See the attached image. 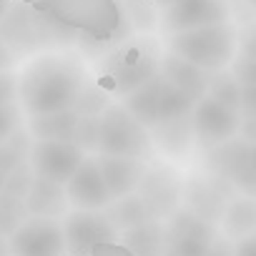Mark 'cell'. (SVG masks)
I'll list each match as a JSON object with an SVG mask.
<instances>
[{
  "label": "cell",
  "mask_w": 256,
  "mask_h": 256,
  "mask_svg": "<svg viewBox=\"0 0 256 256\" xmlns=\"http://www.w3.org/2000/svg\"><path fill=\"white\" fill-rule=\"evenodd\" d=\"M194 103L184 90H178L171 83H161V96H158V110H156V126H171V123H184L191 118ZM154 126V128H156Z\"/></svg>",
  "instance_id": "22"
},
{
  "label": "cell",
  "mask_w": 256,
  "mask_h": 256,
  "mask_svg": "<svg viewBox=\"0 0 256 256\" xmlns=\"http://www.w3.org/2000/svg\"><path fill=\"white\" fill-rule=\"evenodd\" d=\"M88 256H134V254L128 251L126 246H120L118 241H113V244H100V246H96Z\"/></svg>",
  "instance_id": "33"
},
{
  "label": "cell",
  "mask_w": 256,
  "mask_h": 256,
  "mask_svg": "<svg viewBox=\"0 0 256 256\" xmlns=\"http://www.w3.org/2000/svg\"><path fill=\"white\" fill-rule=\"evenodd\" d=\"M211 164L224 178L241 186L246 191V196L254 194V144L251 141L231 138L226 144L214 146Z\"/></svg>",
  "instance_id": "12"
},
{
  "label": "cell",
  "mask_w": 256,
  "mask_h": 256,
  "mask_svg": "<svg viewBox=\"0 0 256 256\" xmlns=\"http://www.w3.org/2000/svg\"><path fill=\"white\" fill-rule=\"evenodd\" d=\"M224 206H226V196H224L221 191H216L214 184H201V181H198V184L191 188V204H188V211L196 214V216H201L204 221H211L208 208L218 214V211H224Z\"/></svg>",
  "instance_id": "26"
},
{
  "label": "cell",
  "mask_w": 256,
  "mask_h": 256,
  "mask_svg": "<svg viewBox=\"0 0 256 256\" xmlns=\"http://www.w3.org/2000/svg\"><path fill=\"white\" fill-rule=\"evenodd\" d=\"M16 93H18V80L8 70H0V106L13 103Z\"/></svg>",
  "instance_id": "32"
},
{
  "label": "cell",
  "mask_w": 256,
  "mask_h": 256,
  "mask_svg": "<svg viewBox=\"0 0 256 256\" xmlns=\"http://www.w3.org/2000/svg\"><path fill=\"white\" fill-rule=\"evenodd\" d=\"M188 120H191V128H194L196 138L208 148L236 138L238 128H241V116L236 110L226 108L224 103L214 100L211 96H204L194 103V110H191Z\"/></svg>",
  "instance_id": "10"
},
{
  "label": "cell",
  "mask_w": 256,
  "mask_h": 256,
  "mask_svg": "<svg viewBox=\"0 0 256 256\" xmlns=\"http://www.w3.org/2000/svg\"><path fill=\"white\" fill-rule=\"evenodd\" d=\"M118 244L126 246L134 256H161L164 246V224L158 218H148L138 226H131L118 234Z\"/></svg>",
  "instance_id": "19"
},
{
  "label": "cell",
  "mask_w": 256,
  "mask_h": 256,
  "mask_svg": "<svg viewBox=\"0 0 256 256\" xmlns=\"http://www.w3.org/2000/svg\"><path fill=\"white\" fill-rule=\"evenodd\" d=\"M96 134H98V116H80L76 128V146L96 148Z\"/></svg>",
  "instance_id": "29"
},
{
  "label": "cell",
  "mask_w": 256,
  "mask_h": 256,
  "mask_svg": "<svg viewBox=\"0 0 256 256\" xmlns=\"http://www.w3.org/2000/svg\"><path fill=\"white\" fill-rule=\"evenodd\" d=\"M83 90H86V73L80 63L70 56L36 58L18 80L20 100L30 116L76 110Z\"/></svg>",
  "instance_id": "1"
},
{
  "label": "cell",
  "mask_w": 256,
  "mask_h": 256,
  "mask_svg": "<svg viewBox=\"0 0 256 256\" xmlns=\"http://www.w3.org/2000/svg\"><path fill=\"white\" fill-rule=\"evenodd\" d=\"M60 28H70L96 40H116L126 28L118 0H73V3L46 16Z\"/></svg>",
  "instance_id": "3"
},
{
  "label": "cell",
  "mask_w": 256,
  "mask_h": 256,
  "mask_svg": "<svg viewBox=\"0 0 256 256\" xmlns=\"http://www.w3.org/2000/svg\"><path fill=\"white\" fill-rule=\"evenodd\" d=\"M20 126V113L16 108V103H6L0 106V144L8 141Z\"/></svg>",
  "instance_id": "30"
},
{
  "label": "cell",
  "mask_w": 256,
  "mask_h": 256,
  "mask_svg": "<svg viewBox=\"0 0 256 256\" xmlns=\"http://www.w3.org/2000/svg\"><path fill=\"white\" fill-rule=\"evenodd\" d=\"M96 151L103 156L146 158L151 151V138L146 134V128L123 106H108L98 116Z\"/></svg>",
  "instance_id": "4"
},
{
  "label": "cell",
  "mask_w": 256,
  "mask_h": 256,
  "mask_svg": "<svg viewBox=\"0 0 256 256\" xmlns=\"http://www.w3.org/2000/svg\"><path fill=\"white\" fill-rule=\"evenodd\" d=\"M10 60H13L10 48L6 46V40H3V38H0V70H6V68L10 66Z\"/></svg>",
  "instance_id": "36"
},
{
  "label": "cell",
  "mask_w": 256,
  "mask_h": 256,
  "mask_svg": "<svg viewBox=\"0 0 256 256\" xmlns=\"http://www.w3.org/2000/svg\"><path fill=\"white\" fill-rule=\"evenodd\" d=\"M161 83L164 78L156 73L138 88H134L128 96H123V108L131 113L144 128L156 126V110H158V96H161Z\"/></svg>",
  "instance_id": "20"
},
{
  "label": "cell",
  "mask_w": 256,
  "mask_h": 256,
  "mask_svg": "<svg viewBox=\"0 0 256 256\" xmlns=\"http://www.w3.org/2000/svg\"><path fill=\"white\" fill-rule=\"evenodd\" d=\"M221 224H224V231L228 238H244V236H251L254 234V226H256V204L251 196H244V198H231L226 201L224 211H221Z\"/></svg>",
  "instance_id": "21"
},
{
  "label": "cell",
  "mask_w": 256,
  "mask_h": 256,
  "mask_svg": "<svg viewBox=\"0 0 256 256\" xmlns=\"http://www.w3.org/2000/svg\"><path fill=\"white\" fill-rule=\"evenodd\" d=\"M78 110H60L50 116H30L28 136L33 141H70L76 144V128H78Z\"/></svg>",
  "instance_id": "18"
},
{
  "label": "cell",
  "mask_w": 256,
  "mask_h": 256,
  "mask_svg": "<svg viewBox=\"0 0 256 256\" xmlns=\"http://www.w3.org/2000/svg\"><path fill=\"white\" fill-rule=\"evenodd\" d=\"M216 238L211 221L191 214L188 208L174 211L168 224H164V246L174 256H204Z\"/></svg>",
  "instance_id": "8"
},
{
  "label": "cell",
  "mask_w": 256,
  "mask_h": 256,
  "mask_svg": "<svg viewBox=\"0 0 256 256\" xmlns=\"http://www.w3.org/2000/svg\"><path fill=\"white\" fill-rule=\"evenodd\" d=\"M83 158L86 151L70 141H30L28 151V166L33 174L60 186L76 174Z\"/></svg>",
  "instance_id": "9"
},
{
  "label": "cell",
  "mask_w": 256,
  "mask_h": 256,
  "mask_svg": "<svg viewBox=\"0 0 256 256\" xmlns=\"http://www.w3.org/2000/svg\"><path fill=\"white\" fill-rule=\"evenodd\" d=\"M33 178H36L33 168H30L28 164H23V166H18L16 171H10V174L6 176V186H3V191H6V194H10V196L26 198V194H28V188H30Z\"/></svg>",
  "instance_id": "28"
},
{
  "label": "cell",
  "mask_w": 256,
  "mask_h": 256,
  "mask_svg": "<svg viewBox=\"0 0 256 256\" xmlns=\"http://www.w3.org/2000/svg\"><path fill=\"white\" fill-rule=\"evenodd\" d=\"M216 23H228L226 0H181L164 13V30L168 36Z\"/></svg>",
  "instance_id": "11"
},
{
  "label": "cell",
  "mask_w": 256,
  "mask_h": 256,
  "mask_svg": "<svg viewBox=\"0 0 256 256\" xmlns=\"http://www.w3.org/2000/svg\"><path fill=\"white\" fill-rule=\"evenodd\" d=\"M28 151H30V136L28 131H20V128L8 141L0 144V171H3V176L28 164Z\"/></svg>",
  "instance_id": "25"
},
{
  "label": "cell",
  "mask_w": 256,
  "mask_h": 256,
  "mask_svg": "<svg viewBox=\"0 0 256 256\" xmlns=\"http://www.w3.org/2000/svg\"><path fill=\"white\" fill-rule=\"evenodd\" d=\"M10 256H68L58 218L28 216L8 236Z\"/></svg>",
  "instance_id": "7"
},
{
  "label": "cell",
  "mask_w": 256,
  "mask_h": 256,
  "mask_svg": "<svg viewBox=\"0 0 256 256\" xmlns=\"http://www.w3.org/2000/svg\"><path fill=\"white\" fill-rule=\"evenodd\" d=\"M234 256H256V238L254 234L251 236H244L234 244Z\"/></svg>",
  "instance_id": "35"
},
{
  "label": "cell",
  "mask_w": 256,
  "mask_h": 256,
  "mask_svg": "<svg viewBox=\"0 0 256 256\" xmlns=\"http://www.w3.org/2000/svg\"><path fill=\"white\" fill-rule=\"evenodd\" d=\"M158 53L154 50V43L136 40L126 43L113 53V63L108 66V86L118 96H128L134 88L154 78L158 70Z\"/></svg>",
  "instance_id": "5"
},
{
  "label": "cell",
  "mask_w": 256,
  "mask_h": 256,
  "mask_svg": "<svg viewBox=\"0 0 256 256\" xmlns=\"http://www.w3.org/2000/svg\"><path fill=\"white\" fill-rule=\"evenodd\" d=\"M8 3H23V6L38 10L40 16H48V13H53V10H58V8L73 3V0H8Z\"/></svg>",
  "instance_id": "31"
},
{
  "label": "cell",
  "mask_w": 256,
  "mask_h": 256,
  "mask_svg": "<svg viewBox=\"0 0 256 256\" xmlns=\"http://www.w3.org/2000/svg\"><path fill=\"white\" fill-rule=\"evenodd\" d=\"M161 68L164 70L158 76L166 83L184 90L191 100H198V98L206 96V76H208L206 70H201V68H196V66H191V63H186V60H181L171 53L161 60Z\"/></svg>",
  "instance_id": "17"
},
{
  "label": "cell",
  "mask_w": 256,
  "mask_h": 256,
  "mask_svg": "<svg viewBox=\"0 0 256 256\" xmlns=\"http://www.w3.org/2000/svg\"><path fill=\"white\" fill-rule=\"evenodd\" d=\"M158 6H164V8H171V6H176V3H181V0H156Z\"/></svg>",
  "instance_id": "39"
},
{
  "label": "cell",
  "mask_w": 256,
  "mask_h": 256,
  "mask_svg": "<svg viewBox=\"0 0 256 256\" xmlns=\"http://www.w3.org/2000/svg\"><path fill=\"white\" fill-rule=\"evenodd\" d=\"M63 188H66L68 204H73L76 208L100 211L110 204V196H108V188L103 184L100 168H98L96 158H88V156L80 161L76 174L63 184Z\"/></svg>",
  "instance_id": "13"
},
{
  "label": "cell",
  "mask_w": 256,
  "mask_h": 256,
  "mask_svg": "<svg viewBox=\"0 0 256 256\" xmlns=\"http://www.w3.org/2000/svg\"><path fill=\"white\" fill-rule=\"evenodd\" d=\"M108 206H110V208L106 211V216L110 218V224L116 226L118 234L126 231V228H131V226H138V224H144V221H148V218H154L151 211H148V206L144 204V198H141L136 191L128 194V196H123V198L110 201Z\"/></svg>",
  "instance_id": "23"
},
{
  "label": "cell",
  "mask_w": 256,
  "mask_h": 256,
  "mask_svg": "<svg viewBox=\"0 0 256 256\" xmlns=\"http://www.w3.org/2000/svg\"><path fill=\"white\" fill-rule=\"evenodd\" d=\"M206 96H211L214 100L224 103L226 108L238 113V103H241V83L228 76V73H208L206 76Z\"/></svg>",
  "instance_id": "24"
},
{
  "label": "cell",
  "mask_w": 256,
  "mask_h": 256,
  "mask_svg": "<svg viewBox=\"0 0 256 256\" xmlns=\"http://www.w3.org/2000/svg\"><path fill=\"white\" fill-rule=\"evenodd\" d=\"M204 256H234V244L228 238H214V244L208 246V251Z\"/></svg>",
  "instance_id": "34"
},
{
  "label": "cell",
  "mask_w": 256,
  "mask_h": 256,
  "mask_svg": "<svg viewBox=\"0 0 256 256\" xmlns=\"http://www.w3.org/2000/svg\"><path fill=\"white\" fill-rule=\"evenodd\" d=\"M23 204H26L30 216H46V218H58L68 208L66 188L60 184H53V181H46L38 176L33 178Z\"/></svg>",
  "instance_id": "16"
},
{
  "label": "cell",
  "mask_w": 256,
  "mask_h": 256,
  "mask_svg": "<svg viewBox=\"0 0 256 256\" xmlns=\"http://www.w3.org/2000/svg\"><path fill=\"white\" fill-rule=\"evenodd\" d=\"M60 228L68 256H88L96 246L118 241V231L106 216V211L76 208L73 214L66 216Z\"/></svg>",
  "instance_id": "6"
},
{
  "label": "cell",
  "mask_w": 256,
  "mask_h": 256,
  "mask_svg": "<svg viewBox=\"0 0 256 256\" xmlns=\"http://www.w3.org/2000/svg\"><path fill=\"white\" fill-rule=\"evenodd\" d=\"M168 53L206 70H224L236 53V33L228 23L204 26L194 30H181L168 36Z\"/></svg>",
  "instance_id": "2"
},
{
  "label": "cell",
  "mask_w": 256,
  "mask_h": 256,
  "mask_svg": "<svg viewBox=\"0 0 256 256\" xmlns=\"http://www.w3.org/2000/svg\"><path fill=\"white\" fill-rule=\"evenodd\" d=\"M161 256H174V254H168V251H164V254H161Z\"/></svg>",
  "instance_id": "41"
},
{
  "label": "cell",
  "mask_w": 256,
  "mask_h": 256,
  "mask_svg": "<svg viewBox=\"0 0 256 256\" xmlns=\"http://www.w3.org/2000/svg\"><path fill=\"white\" fill-rule=\"evenodd\" d=\"M138 188L141 191H136V194L144 198V204L148 206L154 218H161V216H168V214L176 211L181 186L168 171H156V174L146 171Z\"/></svg>",
  "instance_id": "15"
},
{
  "label": "cell",
  "mask_w": 256,
  "mask_h": 256,
  "mask_svg": "<svg viewBox=\"0 0 256 256\" xmlns=\"http://www.w3.org/2000/svg\"><path fill=\"white\" fill-rule=\"evenodd\" d=\"M8 10H10V3L8 0H0V23H3V18L8 16Z\"/></svg>",
  "instance_id": "38"
},
{
  "label": "cell",
  "mask_w": 256,
  "mask_h": 256,
  "mask_svg": "<svg viewBox=\"0 0 256 256\" xmlns=\"http://www.w3.org/2000/svg\"><path fill=\"white\" fill-rule=\"evenodd\" d=\"M28 216H30V214H28L23 198L0 191V236L8 238Z\"/></svg>",
  "instance_id": "27"
},
{
  "label": "cell",
  "mask_w": 256,
  "mask_h": 256,
  "mask_svg": "<svg viewBox=\"0 0 256 256\" xmlns=\"http://www.w3.org/2000/svg\"><path fill=\"white\" fill-rule=\"evenodd\" d=\"M96 164L100 168V176H103V184L108 188L110 201L138 191V186H141V181H144V176L148 171L144 158H126V156H103V154H98Z\"/></svg>",
  "instance_id": "14"
},
{
  "label": "cell",
  "mask_w": 256,
  "mask_h": 256,
  "mask_svg": "<svg viewBox=\"0 0 256 256\" xmlns=\"http://www.w3.org/2000/svg\"><path fill=\"white\" fill-rule=\"evenodd\" d=\"M0 256H10V248H8V238L0 236Z\"/></svg>",
  "instance_id": "37"
},
{
  "label": "cell",
  "mask_w": 256,
  "mask_h": 256,
  "mask_svg": "<svg viewBox=\"0 0 256 256\" xmlns=\"http://www.w3.org/2000/svg\"><path fill=\"white\" fill-rule=\"evenodd\" d=\"M3 186H6V176H3V171H0V191H3Z\"/></svg>",
  "instance_id": "40"
}]
</instances>
